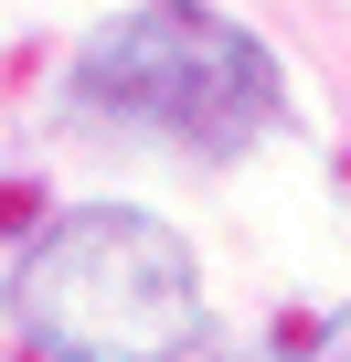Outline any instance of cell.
<instances>
[{"label": "cell", "mask_w": 351, "mask_h": 362, "mask_svg": "<svg viewBox=\"0 0 351 362\" xmlns=\"http://www.w3.org/2000/svg\"><path fill=\"white\" fill-rule=\"evenodd\" d=\"M11 330L43 362H182L203 341V267L160 214L96 203L22 256Z\"/></svg>", "instance_id": "obj_2"}, {"label": "cell", "mask_w": 351, "mask_h": 362, "mask_svg": "<svg viewBox=\"0 0 351 362\" xmlns=\"http://www.w3.org/2000/svg\"><path fill=\"white\" fill-rule=\"evenodd\" d=\"M277 54L203 11V0H138L117 11L85 54H75V117L85 128H128L160 149H192V160H234L277 128Z\"/></svg>", "instance_id": "obj_1"}, {"label": "cell", "mask_w": 351, "mask_h": 362, "mask_svg": "<svg viewBox=\"0 0 351 362\" xmlns=\"http://www.w3.org/2000/svg\"><path fill=\"white\" fill-rule=\"evenodd\" d=\"M298 362H351V309H340V320H330V330H319V341H309Z\"/></svg>", "instance_id": "obj_3"}]
</instances>
